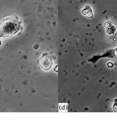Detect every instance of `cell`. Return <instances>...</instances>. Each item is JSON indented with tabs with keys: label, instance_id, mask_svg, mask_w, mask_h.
<instances>
[{
	"label": "cell",
	"instance_id": "1",
	"mask_svg": "<svg viewBox=\"0 0 117 120\" xmlns=\"http://www.w3.org/2000/svg\"><path fill=\"white\" fill-rule=\"evenodd\" d=\"M20 26L17 17L11 16L4 19L0 23V38L12 37L18 32Z\"/></svg>",
	"mask_w": 117,
	"mask_h": 120
},
{
	"label": "cell",
	"instance_id": "2",
	"mask_svg": "<svg viewBox=\"0 0 117 120\" xmlns=\"http://www.w3.org/2000/svg\"><path fill=\"white\" fill-rule=\"evenodd\" d=\"M38 63L40 67L44 70H48L52 67V61L46 56H43L39 59Z\"/></svg>",
	"mask_w": 117,
	"mask_h": 120
},
{
	"label": "cell",
	"instance_id": "3",
	"mask_svg": "<svg viewBox=\"0 0 117 120\" xmlns=\"http://www.w3.org/2000/svg\"><path fill=\"white\" fill-rule=\"evenodd\" d=\"M82 13L84 15L88 18L93 17V11L92 9L89 5H86L82 11Z\"/></svg>",
	"mask_w": 117,
	"mask_h": 120
},
{
	"label": "cell",
	"instance_id": "4",
	"mask_svg": "<svg viewBox=\"0 0 117 120\" xmlns=\"http://www.w3.org/2000/svg\"><path fill=\"white\" fill-rule=\"evenodd\" d=\"M113 109L117 112V104H115L113 106Z\"/></svg>",
	"mask_w": 117,
	"mask_h": 120
}]
</instances>
